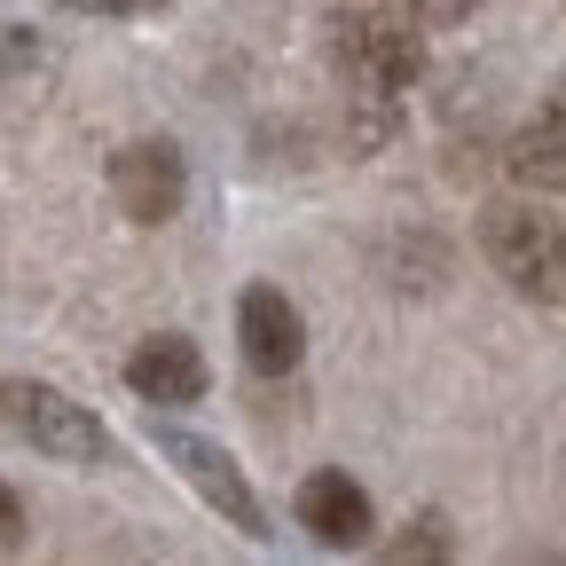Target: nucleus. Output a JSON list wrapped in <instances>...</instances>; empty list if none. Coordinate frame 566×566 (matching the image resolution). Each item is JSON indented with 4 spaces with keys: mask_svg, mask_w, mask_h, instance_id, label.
I'll return each instance as SVG.
<instances>
[{
    "mask_svg": "<svg viewBox=\"0 0 566 566\" xmlns=\"http://www.w3.org/2000/svg\"><path fill=\"white\" fill-rule=\"evenodd\" d=\"M558 111H566V80H558Z\"/></svg>",
    "mask_w": 566,
    "mask_h": 566,
    "instance_id": "4468645a",
    "label": "nucleus"
},
{
    "mask_svg": "<svg viewBox=\"0 0 566 566\" xmlns=\"http://www.w3.org/2000/svg\"><path fill=\"white\" fill-rule=\"evenodd\" d=\"M300 527H307L315 543H331V551H363L370 527H378L363 480H346V472H307V480H300Z\"/></svg>",
    "mask_w": 566,
    "mask_h": 566,
    "instance_id": "6e6552de",
    "label": "nucleus"
},
{
    "mask_svg": "<svg viewBox=\"0 0 566 566\" xmlns=\"http://www.w3.org/2000/svg\"><path fill=\"white\" fill-rule=\"evenodd\" d=\"M237 346H244V363L260 378H283V370H300V354H307V323L275 283H252L237 300Z\"/></svg>",
    "mask_w": 566,
    "mask_h": 566,
    "instance_id": "423d86ee",
    "label": "nucleus"
},
{
    "mask_svg": "<svg viewBox=\"0 0 566 566\" xmlns=\"http://www.w3.org/2000/svg\"><path fill=\"white\" fill-rule=\"evenodd\" d=\"M158 457L205 495L212 512H221L237 535H268V512H260V495H252V480H244V464L221 449V441H205V433H181V424H158Z\"/></svg>",
    "mask_w": 566,
    "mask_h": 566,
    "instance_id": "7ed1b4c3",
    "label": "nucleus"
},
{
    "mask_svg": "<svg viewBox=\"0 0 566 566\" xmlns=\"http://www.w3.org/2000/svg\"><path fill=\"white\" fill-rule=\"evenodd\" d=\"M449 551H457V535L441 520H409V535L386 543V558H449Z\"/></svg>",
    "mask_w": 566,
    "mask_h": 566,
    "instance_id": "9d476101",
    "label": "nucleus"
},
{
    "mask_svg": "<svg viewBox=\"0 0 566 566\" xmlns=\"http://www.w3.org/2000/svg\"><path fill=\"white\" fill-rule=\"evenodd\" d=\"M331 55H338V71L363 95H401L424 71V40L409 24H394V17H338L331 24Z\"/></svg>",
    "mask_w": 566,
    "mask_h": 566,
    "instance_id": "20e7f679",
    "label": "nucleus"
},
{
    "mask_svg": "<svg viewBox=\"0 0 566 566\" xmlns=\"http://www.w3.org/2000/svg\"><path fill=\"white\" fill-rule=\"evenodd\" d=\"M205 354H197V338H181V331H158V338H142L134 354H126V386L142 394V401H158V409H189L197 394H205Z\"/></svg>",
    "mask_w": 566,
    "mask_h": 566,
    "instance_id": "0eeeda50",
    "label": "nucleus"
},
{
    "mask_svg": "<svg viewBox=\"0 0 566 566\" xmlns=\"http://www.w3.org/2000/svg\"><path fill=\"white\" fill-rule=\"evenodd\" d=\"M24 535V504H17V495H9V480H0V551H9Z\"/></svg>",
    "mask_w": 566,
    "mask_h": 566,
    "instance_id": "ddd939ff",
    "label": "nucleus"
},
{
    "mask_svg": "<svg viewBox=\"0 0 566 566\" xmlns=\"http://www.w3.org/2000/svg\"><path fill=\"white\" fill-rule=\"evenodd\" d=\"M0 417H9L40 457H55V464H103L111 457V424L87 401H71V394H55L40 378H9V386H0Z\"/></svg>",
    "mask_w": 566,
    "mask_h": 566,
    "instance_id": "f03ea898",
    "label": "nucleus"
},
{
    "mask_svg": "<svg viewBox=\"0 0 566 566\" xmlns=\"http://www.w3.org/2000/svg\"><path fill=\"white\" fill-rule=\"evenodd\" d=\"M63 9H80V17H142V9H158V0H63Z\"/></svg>",
    "mask_w": 566,
    "mask_h": 566,
    "instance_id": "f8f14e48",
    "label": "nucleus"
},
{
    "mask_svg": "<svg viewBox=\"0 0 566 566\" xmlns=\"http://www.w3.org/2000/svg\"><path fill=\"white\" fill-rule=\"evenodd\" d=\"M480 252H488V268L504 275L512 292L558 300V283H566V229H558V212H543V205H488L480 212Z\"/></svg>",
    "mask_w": 566,
    "mask_h": 566,
    "instance_id": "f257e3e1",
    "label": "nucleus"
},
{
    "mask_svg": "<svg viewBox=\"0 0 566 566\" xmlns=\"http://www.w3.org/2000/svg\"><path fill=\"white\" fill-rule=\"evenodd\" d=\"M111 197H118L126 221H142V229L174 221L181 197H189L181 150H174V142H126V150H111Z\"/></svg>",
    "mask_w": 566,
    "mask_h": 566,
    "instance_id": "39448f33",
    "label": "nucleus"
},
{
    "mask_svg": "<svg viewBox=\"0 0 566 566\" xmlns=\"http://www.w3.org/2000/svg\"><path fill=\"white\" fill-rule=\"evenodd\" d=\"M512 174L535 189H566V111H551L543 126H527L512 142Z\"/></svg>",
    "mask_w": 566,
    "mask_h": 566,
    "instance_id": "1a4fd4ad",
    "label": "nucleus"
},
{
    "mask_svg": "<svg viewBox=\"0 0 566 566\" xmlns=\"http://www.w3.org/2000/svg\"><path fill=\"white\" fill-rule=\"evenodd\" d=\"M480 0H417V24H464Z\"/></svg>",
    "mask_w": 566,
    "mask_h": 566,
    "instance_id": "9b49d317",
    "label": "nucleus"
}]
</instances>
